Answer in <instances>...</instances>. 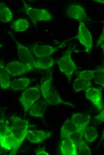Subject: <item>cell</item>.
<instances>
[{
	"instance_id": "obj_10",
	"label": "cell",
	"mask_w": 104,
	"mask_h": 155,
	"mask_svg": "<svg viewBox=\"0 0 104 155\" xmlns=\"http://www.w3.org/2000/svg\"><path fill=\"white\" fill-rule=\"evenodd\" d=\"M85 91L86 98L91 101L98 109L102 110L103 105L101 91L95 87H90L85 90Z\"/></svg>"
},
{
	"instance_id": "obj_8",
	"label": "cell",
	"mask_w": 104,
	"mask_h": 155,
	"mask_svg": "<svg viewBox=\"0 0 104 155\" xmlns=\"http://www.w3.org/2000/svg\"><path fill=\"white\" fill-rule=\"evenodd\" d=\"M90 116L83 113H73L71 120L75 126L77 132L83 138L84 131L90 123Z\"/></svg>"
},
{
	"instance_id": "obj_23",
	"label": "cell",
	"mask_w": 104,
	"mask_h": 155,
	"mask_svg": "<svg viewBox=\"0 0 104 155\" xmlns=\"http://www.w3.org/2000/svg\"><path fill=\"white\" fill-rule=\"evenodd\" d=\"M29 23L25 18L16 20L13 22L10 25L11 29L15 32L25 31L29 27Z\"/></svg>"
},
{
	"instance_id": "obj_21",
	"label": "cell",
	"mask_w": 104,
	"mask_h": 155,
	"mask_svg": "<svg viewBox=\"0 0 104 155\" xmlns=\"http://www.w3.org/2000/svg\"><path fill=\"white\" fill-rule=\"evenodd\" d=\"M92 85L91 81L78 77L73 82V90L76 92L82 91L91 87Z\"/></svg>"
},
{
	"instance_id": "obj_25",
	"label": "cell",
	"mask_w": 104,
	"mask_h": 155,
	"mask_svg": "<svg viewBox=\"0 0 104 155\" xmlns=\"http://www.w3.org/2000/svg\"><path fill=\"white\" fill-rule=\"evenodd\" d=\"M77 153L78 155H90L91 151L88 145L86 144L84 139L81 137L76 141Z\"/></svg>"
},
{
	"instance_id": "obj_18",
	"label": "cell",
	"mask_w": 104,
	"mask_h": 155,
	"mask_svg": "<svg viewBox=\"0 0 104 155\" xmlns=\"http://www.w3.org/2000/svg\"><path fill=\"white\" fill-rule=\"evenodd\" d=\"M46 110L45 103L42 101L35 102L30 108V115L36 117H42Z\"/></svg>"
},
{
	"instance_id": "obj_7",
	"label": "cell",
	"mask_w": 104,
	"mask_h": 155,
	"mask_svg": "<svg viewBox=\"0 0 104 155\" xmlns=\"http://www.w3.org/2000/svg\"><path fill=\"white\" fill-rule=\"evenodd\" d=\"M6 68L10 76L15 77L26 74L35 69L33 63H27L14 61L8 63Z\"/></svg>"
},
{
	"instance_id": "obj_11",
	"label": "cell",
	"mask_w": 104,
	"mask_h": 155,
	"mask_svg": "<svg viewBox=\"0 0 104 155\" xmlns=\"http://www.w3.org/2000/svg\"><path fill=\"white\" fill-rule=\"evenodd\" d=\"M59 47L46 45H35L32 48V51L38 58L49 57L57 52Z\"/></svg>"
},
{
	"instance_id": "obj_13",
	"label": "cell",
	"mask_w": 104,
	"mask_h": 155,
	"mask_svg": "<svg viewBox=\"0 0 104 155\" xmlns=\"http://www.w3.org/2000/svg\"><path fill=\"white\" fill-rule=\"evenodd\" d=\"M17 45L18 57L20 61L24 63H33L35 61L31 53L25 46L13 38Z\"/></svg>"
},
{
	"instance_id": "obj_20",
	"label": "cell",
	"mask_w": 104,
	"mask_h": 155,
	"mask_svg": "<svg viewBox=\"0 0 104 155\" xmlns=\"http://www.w3.org/2000/svg\"><path fill=\"white\" fill-rule=\"evenodd\" d=\"M31 80L29 78L24 77L11 80L10 88L14 91L22 90L30 84Z\"/></svg>"
},
{
	"instance_id": "obj_27",
	"label": "cell",
	"mask_w": 104,
	"mask_h": 155,
	"mask_svg": "<svg viewBox=\"0 0 104 155\" xmlns=\"http://www.w3.org/2000/svg\"><path fill=\"white\" fill-rule=\"evenodd\" d=\"M96 70H85L79 72L78 77L89 80L91 81L94 78Z\"/></svg>"
},
{
	"instance_id": "obj_22",
	"label": "cell",
	"mask_w": 104,
	"mask_h": 155,
	"mask_svg": "<svg viewBox=\"0 0 104 155\" xmlns=\"http://www.w3.org/2000/svg\"><path fill=\"white\" fill-rule=\"evenodd\" d=\"M13 15L10 10L4 3L0 2V21L7 23L12 20Z\"/></svg>"
},
{
	"instance_id": "obj_4",
	"label": "cell",
	"mask_w": 104,
	"mask_h": 155,
	"mask_svg": "<svg viewBox=\"0 0 104 155\" xmlns=\"http://www.w3.org/2000/svg\"><path fill=\"white\" fill-rule=\"evenodd\" d=\"M40 97V86L30 87L23 91L19 98V100L23 107L25 114Z\"/></svg>"
},
{
	"instance_id": "obj_28",
	"label": "cell",
	"mask_w": 104,
	"mask_h": 155,
	"mask_svg": "<svg viewBox=\"0 0 104 155\" xmlns=\"http://www.w3.org/2000/svg\"><path fill=\"white\" fill-rule=\"evenodd\" d=\"M104 28L101 32L100 37L97 41V45L98 47H100L104 51Z\"/></svg>"
},
{
	"instance_id": "obj_2",
	"label": "cell",
	"mask_w": 104,
	"mask_h": 155,
	"mask_svg": "<svg viewBox=\"0 0 104 155\" xmlns=\"http://www.w3.org/2000/svg\"><path fill=\"white\" fill-rule=\"evenodd\" d=\"M12 133L20 146L25 138L29 127L28 122L16 116L12 117L9 122Z\"/></svg>"
},
{
	"instance_id": "obj_14",
	"label": "cell",
	"mask_w": 104,
	"mask_h": 155,
	"mask_svg": "<svg viewBox=\"0 0 104 155\" xmlns=\"http://www.w3.org/2000/svg\"><path fill=\"white\" fill-rule=\"evenodd\" d=\"M51 135V133L46 131L35 130H28L26 137L30 142L36 143L49 138Z\"/></svg>"
},
{
	"instance_id": "obj_30",
	"label": "cell",
	"mask_w": 104,
	"mask_h": 155,
	"mask_svg": "<svg viewBox=\"0 0 104 155\" xmlns=\"http://www.w3.org/2000/svg\"><path fill=\"white\" fill-rule=\"evenodd\" d=\"M94 119L103 122L104 120V111L102 110L99 114L94 117Z\"/></svg>"
},
{
	"instance_id": "obj_26",
	"label": "cell",
	"mask_w": 104,
	"mask_h": 155,
	"mask_svg": "<svg viewBox=\"0 0 104 155\" xmlns=\"http://www.w3.org/2000/svg\"><path fill=\"white\" fill-rule=\"evenodd\" d=\"M96 74L94 77V83L104 87V67L103 66L97 67Z\"/></svg>"
},
{
	"instance_id": "obj_6",
	"label": "cell",
	"mask_w": 104,
	"mask_h": 155,
	"mask_svg": "<svg viewBox=\"0 0 104 155\" xmlns=\"http://www.w3.org/2000/svg\"><path fill=\"white\" fill-rule=\"evenodd\" d=\"M23 2L25 13L33 23L39 21H48L52 19V16L47 10L35 9L30 6L24 1Z\"/></svg>"
},
{
	"instance_id": "obj_31",
	"label": "cell",
	"mask_w": 104,
	"mask_h": 155,
	"mask_svg": "<svg viewBox=\"0 0 104 155\" xmlns=\"http://www.w3.org/2000/svg\"><path fill=\"white\" fill-rule=\"evenodd\" d=\"M94 1H97L98 2L100 3H101L104 4V0H94Z\"/></svg>"
},
{
	"instance_id": "obj_12",
	"label": "cell",
	"mask_w": 104,
	"mask_h": 155,
	"mask_svg": "<svg viewBox=\"0 0 104 155\" xmlns=\"http://www.w3.org/2000/svg\"><path fill=\"white\" fill-rule=\"evenodd\" d=\"M0 145L2 147L11 151V155L16 154L20 146L11 131L3 137Z\"/></svg>"
},
{
	"instance_id": "obj_9",
	"label": "cell",
	"mask_w": 104,
	"mask_h": 155,
	"mask_svg": "<svg viewBox=\"0 0 104 155\" xmlns=\"http://www.w3.org/2000/svg\"><path fill=\"white\" fill-rule=\"evenodd\" d=\"M66 13L69 18L83 22L88 18L85 8L82 6L76 4H69L67 6Z\"/></svg>"
},
{
	"instance_id": "obj_15",
	"label": "cell",
	"mask_w": 104,
	"mask_h": 155,
	"mask_svg": "<svg viewBox=\"0 0 104 155\" xmlns=\"http://www.w3.org/2000/svg\"><path fill=\"white\" fill-rule=\"evenodd\" d=\"M59 151L63 155H78L76 145L69 139H64L61 141Z\"/></svg>"
},
{
	"instance_id": "obj_33",
	"label": "cell",
	"mask_w": 104,
	"mask_h": 155,
	"mask_svg": "<svg viewBox=\"0 0 104 155\" xmlns=\"http://www.w3.org/2000/svg\"><path fill=\"white\" fill-rule=\"evenodd\" d=\"M1 45L0 44V47H1Z\"/></svg>"
},
{
	"instance_id": "obj_1",
	"label": "cell",
	"mask_w": 104,
	"mask_h": 155,
	"mask_svg": "<svg viewBox=\"0 0 104 155\" xmlns=\"http://www.w3.org/2000/svg\"><path fill=\"white\" fill-rule=\"evenodd\" d=\"M51 76L43 78L41 80L40 91L45 101L52 105H64L74 107L71 103L63 100L60 97L58 91L52 86Z\"/></svg>"
},
{
	"instance_id": "obj_32",
	"label": "cell",
	"mask_w": 104,
	"mask_h": 155,
	"mask_svg": "<svg viewBox=\"0 0 104 155\" xmlns=\"http://www.w3.org/2000/svg\"><path fill=\"white\" fill-rule=\"evenodd\" d=\"M3 137L0 134V143L1 142V141L2 140V138Z\"/></svg>"
},
{
	"instance_id": "obj_3",
	"label": "cell",
	"mask_w": 104,
	"mask_h": 155,
	"mask_svg": "<svg viewBox=\"0 0 104 155\" xmlns=\"http://www.w3.org/2000/svg\"><path fill=\"white\" fill-rule=\"evenodd\" d=\"M72 50L69 48L58 61L60 71L63 73L70 82L73 73L77 69L71 57Z\"/></svg>"
},
{
	"instance_id": "obj_19",
	"label": "cell",
	"mask_w": 104,
	"mask_h": 155,
	"mask_svg": "<svg viewBox=\"0 0 104 155\" xmlns=\"http://www.w3.org/2000/svg\"><path fill=\"white\" fill-rule=\"evenodd\" d=\"M55 63L51 57H43L38 58L33 63V66L35 69H46L53 66Z\"/></svg>"
},
{
	"instance_id": "obj_17",
	"label": "cell",
	"mask_w": 104,
	"mask_h": 155,
	"mask_svg": "<svg viewBox=\"0 0 104 155\" xmlns=\"http://www.w3.org/2000/svg\"><path fill=\"white\" fill-rule=\"evenodd\" d=\"M10 76L3 63H0V86L3 89L10 88Z\"/></svg>"
},
{
	"instance_id": "obj_16",
	"label": "cell",
	"mask_w": 104,
	"mask_h": 155,
	"mask_svg": "<svg viewBox=\"0 0 104 155\" xmlns=\"http://www.w3.org/2000/svg\"><path fill=\"white\" fill-rule=\"evenodd\" d=\"M77 132V129L71 120H66L61 128V138L63 140L68 139L72 134Z\"/></svg>"
},
{
	"instance_id": "obj_24",
	"label": "cell",
	"mask_w": 104,
	"mask_h": 155,
	"mask_svg": "<svg viewBox=\"0 0 104 155\" xmlns=\"http://www.w3.org/2000/svg\"><path fill=\"white\" fill-rule=\"evenodd\" d=\"M97 137V131L95 128L89 126L86 128L83 137V139L86 142L91 143L96 139Z\"/></svg>"
},
{
	"instance_id": "obj_5",
	"label": "cell",
	"mask_w": 104,
	"mask_h": 155,
	"mask_svg": "<svg viewBox=\"0 0 104 155\" xmlns=\"http://www.w3.org/2000/svg\"><path fill=\"white\" fill-rule=\"evenodd\" d=\"M77 35L73 38L77 39L85 48V51L90 53L92 49L93 41L90 32L84 22L79 21Z\"/></svg>"
},
{
	"instance_id": "obj_29",
	"label": "cell",
	"mask_w": 104,
	"mask_h": 155,
	"mask_svg": "<svg viewBox=\"0 0 104 155\" xmlns=\"http://www.w3.org/2000/svg\"><path fill=\"white\" fill-rule=\"evenodd\" d=\"M36 155H50V154L43 148H40L36 150Z\"/></svg>"
}]
</instances>
